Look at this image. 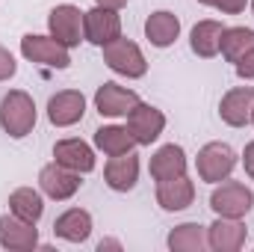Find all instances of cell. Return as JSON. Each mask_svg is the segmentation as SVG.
I'll return each mask as SVG.
<instances>
[{
  "label": "cell",
  "instance_id": "6da1fadb",
  "mask_svg": "<svg viewBox=\"0 0 254 252\" xmlns=\"http://www.w3.org/2000/svg\"><path fill=\"white\" fill-rule=\"evenodd\" d=\"M0 127L15 139L27 136L36 127V104L24 89H12V92L3 95V101H0Z\"/></svg>",
  "mask_w": 254,
  "mask_h": 252
},
{
  "label": "cell",
  "instance_id": "7a4b0ae2",
  "mask_svg": "<svg viewBox=\"0 0 254 252\" xmlns=\"http://www.w3.org/2000/svg\"><path fill=\"white\" fill-rule=\"evenodd\" d=\"M198 178L207 181V184H219V181H228V175L234 172L237 166V151L228 145V142H207L201 151H198Z\"/></svg>",
  "mask_w": 254,
  "mask_h": 252
},
{
  "label": "cell",
  "instance_id": "3957f363",
  "mask_svg": "<svg viewBox=\"0 0 254 252\" xmlns=\"http://www.w3.org/2000/svg\"><path fill=\"white\" fill-rule=\"evenodd\" d=\"M83 33H86V42L104 48L122 36V15L113 6H95L83 12Z\"/></svg>",
  "mask_w": 254,
  "mask_h": 252
},
{
  "label": "cell",
  "instance_id": "277c9868",
  "mask_svg": "<svg viewBox=\"0 0 254 252\" xmlns=\"http://www.w3.org/2000/svg\"><path fill=\"white\" fill-rule=\"evenodd\" d=\"M104 63L116 74H125V77H142L148 71V63H145L139 45L130 39H122V36L113 39L110 45H104Z\"/></svg>",
  "mask_w": 254,
  "mask_h": 252
},
{
  "label": "cell",
  "instance_id": "5b68a950",
  "mask_svg": "<svg viewBox=\"0 0 254 252\" xmlns=\"http://www.w3.org/2000/svg\"><path fill=\"white\" fill-rule=\"evenodd\" d=\"M252 205H254V193L240 181H228V184L216 187L213 196H210V208H213L216 217L240 220V217H246L252 211Z\"/></svg>",
  "mask_w": 254,
  "mask_h": 252
},
{
  "label": "cell",
  "instance_id": "8992f818",
  "mask_svg": "<svg viewBox=\"0 0 254 252\" xmlns=\"http://www.w3.org/2000/svg\"><path fill=\"white\" fill-rule=\"evenodd\" d=\"M21 54L30 60V63L48 65V68H68L71 57H68V48L63 42H57L54 36H24L21 39Z\"/></svg>",
  "mask_w": 254,
  "mask_h": 252
},
{
  "label": "cell",
  "instance_id": "52a82bcc",
  "mask_svg": "<svg viewBox=\"0 0 254 252\" xmlns=\"http://www.w3.org/2000/svg\"><path fill=\"white\" fill-rule=\"evenodd\" d=\"M48 27H51V36L57 42H63L65 48H74V45H80L86 39V33H83V12L77 6H71V3H63V6L51 9Z\"/></svg>",
  "mask_w": 254,
  "mask_h": 252
},
{
  "label": "cell",
  "instance_id": "ba28073f",
  "mask_svg": "<svg viewBox=\"0 0 254 252\" xmlns=\"http://www.w3.org/2000/svg\"><path fill=\"white\" fill-rule=\"evenodd\" d=\"M163 127H166L163 110H157V107H151V104H142V101H139V104L127 113V130L133 133L136 145H151V142L163 133Z\"/></svg>",
  "mask_w": 254,
  "mask_h": 252
},
{
  "label": "cell",
  "instance_id": "9c48e42d",
  "mask_svg": "<svg viewBox=\"0 0 254 252\" xmlns=\"http://www.w3.org/2000/svg\"><path fill=\"white\" fill-rule=\"evenodd\" d=\"M39 184H42V193L45 196H51L57 202H65V199H71L80 190V172H74V169H68V166L54 160V163L42 166Z\"/></svg>",
  "mask_w": 254,
  "mask_h": 252
},
{
  "label": "cell",
  "instance_id": "30bf717a",
  "mask_svg": "<svg viewBox=\"0 0 254 252\" xmlns=\"http://www.w3.org/2000/svg\"><path fill=\"white\" fill-rule=\"evenodd\" d=\"M0 247L12 252H27L39 247V232L36 223H24L15 214L0 217Z\"/></svg>",
  "mask_w": 254,
  "mask_h": 252
},
{
  "label": "cell",
  "instance_id": "8fae6325",
  "mask_svg": "<svg viewBox=\"0 0 254 252\" xmlns=\"http://www.w3.org/2000/svg\"><path fill=\"white\" fill-rule=\"evenodd\" d=\"M83 113H86V98L77 89H63V92H57L48 101V119H51V125H57V127L77 125L83 119Z\"/></svg>",
  "mask_w": 254,
  "mask_h": 252
},
{
  "label": "cell",
  "instance_id": "7c38bea8",
  "mask_svg": "<svg viewBox=\"0 0 254 252\" xmlns=\"http://www.w3.org/2000/svg\"><path fill=\"white\" fill-rule=\"evenodd\" d=\"M139 104V95L133 89H125L119 83H104L98 86L95 92V107L101 116H110V119H119V116H127L133 107Z\"/></svg>",
  "mask_w": 254,
  "mask_h": 252
},
{
  "label": "cell",
  "instance_id": "4fadbf2b",
  "mask_svg": "<svg viewBox=\"0 0 254 252\" xmlns=\"http://www.w3.org/2000/svg\"><path fill=\"white\" fill-rule=\"evenodd\" d=\"M252 110H254V86H237L231 89L222 104H219V116L222 122L231 127H243L252 122Z\"/></svg>",
  "mask_w": 254,
  "mask_h": 252
},
{
  "label": "cell",
  "instance_id": "5bb4252c",
  "mask_svg": "<svg viewBox=\"0 0 254 252\" xmlns=\"http://www.w3.org/2000/svg\"><path fill=\"white\" fill-rule=\"evenodd\" d=\"M246 244V226L231 217H219L207 229V247L216 252H237Z\"/></svg>",
  "mask_w": 254,
  "mask_h": 252
},
{
  "label": "cell",
  "instance_id": "9a60e30c",
  "mask_svg": "<svg viewBox=\"0 0 254 252\" xmlns=\"http://www.w3.org/2000/svg\"><path fill=\"white\" fill-rule=\"evenodd\" d=\"M104 181H107V187L116 190V193L133 190L136 181H139V157H136L133 151L110 157V163H107V169H104Z\"/></svg>",
  "mask_w": 254,
  "mask_h": 252
},
{
  "label": "cell",
  "instance_id": "2e32d148",
  "mask_svg": "<svg viewBox=\"0 0 254 252\" xmlns=\"http://www.w3.org/2000/svg\"><path fill=\"white\" fill-rule=\"evenodd\" d=\"M54 160L57 163H63L68 169H74V172H92L95 169V151L83 142V139H60L57 145H54Z\"/></svg>",
  "mask_w": 254,
  "mask_h": 252
},
{
  "label": "cell",
  "instance_id": "e0dca14e",
  "mask_svg": "<svg viewBox=\"0 0 254 252\" xmlns=\"http://www.w3.org/2000/svg\"><path fill=\"white\" fill-rule=\"evenodd\" d=\"M178 175H187V154H184L181 145L169 142V145L154 151V157H151V178L154 181H169V178H178Z\"/></svg>",
  "mask_w": 254,
  "mask_h": 252
},
{
  "label": "cell",
  "instance_id": "ac0fdd59",
  "mask_svg": "<svg viewBox=\"0 0 254 252\" xmlns=\"http://www.w3.org/2000/svg\"><path fill=\"white\" fill-rule=\"evenodd\" d=\"M195 199V184L187 175L169 178V181H157V202L163 211H184L190 208Z\"/></svg>",
  "mask_w": 254,
  "mask_h": 252
},
{
  "label": "cell",
  "instance_id": "d6986e66",
  "mask_svg": "<svg viewBox=\"0 0 254 252\" xmlns=\"http://www.w3.org/2000/svg\"><path fill=\"white\" fill-rule=\"evenodd\" d=\"M145 36H148V42H151L154 48H169V45H175L178 36H181V21H178V15L169 12V9H160V12L148 15V21H145Z\"/></svg>",
  "mask_w": 254,
  "mask_h": 252
},
{
  "label": "cell",
  "instance_id": "ffe728a7",
  "mask_svg": "<svg viewBox=\"0 0 254 252\" xmlns=\"http://www.w3.org/2000/svg\"><path fill=\"white\" fill-rule=\"evenodd\" d=\"M54 235L63 238V241H68V244H83V241H89V235H92V217H89V211L71 208V211L60 214L57 223H54Z\"/></svg>",
  "mask_w": 254,
  "mask_h": 252
},
{
  "label": "cell",
  "instance_id": "44dd1931",
  "mask_svg": "<svg viewBox=\"0 0 254 252\" xmlns=\"http://www.w3.org/2000/svg\"><path fill=\"white\" fill-rule=\"evenodd\" d=\"M222 33H225V27H222L219 21H213V18H207V21H198V24L192 27V36H190L192 51H195L198 57H204V60L216 57V54H219Z\"/></svg>",
  "mask_w": 254,
  "mask_h": 252
},
{
  "label": "cell",
  "instance_id": "7402d4cb",
  "mask_svg": "<svg viewBox=\"0 0 254 252\" xmlns=\"http://www.w3.org/2000/svg\"><path fill=\"white\" fill-rule=\"evenodd\" d=\"M9 214H15L24 223H39L45 214V202L33 187H18L9 196Z\"/></svg>",
  "mask_w": 254,
  "mask_h": 252
},
{
  "label": "cell",
  "instance_id": "603a6c76",
  "mask_svg": "<svg viewBox=\"0 0 254 252\" xmlns=\"http://www.w3.org/2000/svg\"><path fill=\"white\" fill-rule=\"evenodd\" d=\"M95 145H98L104 154L116 157V154H127V151H133L136 139H133V133H130L127 127L107 125V127H98V130H95Z\"/></svg>",
  "mask_w": 254,
  "mask_h": 252
},
{
  "label": "cell",
  "instance_id": "cb8c5ba5",
  "mask_svg": "<svg viewBox=\"0 0 254 252\" xmlns=\"http://www.w3.org/2000/svg\"><path fill=\"white\" fill-rule=\"evenodd\" d=\"M252 48H254V30H249V27H225L222 42H219V51H222V57L228 63H237Z\"/></svg>",
  "mask_w": 254,
  "mask_h": 252
},
{
  "label": "cell",
  "instance_id": "d4e9b609",
  "mask_svg": "<svg viewBox=\"0 0 254 252\" xmlns=\"http://www.w3.org/2000/svg\"><path fill=\"white\" fill-rule=\"evenodd\" d=\"M204 247H207V229L198 223H184L169 235L172 252H201Z\"/></svg>",
  "mask_w": 254,
  "mask_h": 252
},
{
  "label": "cell",
  "instance_id": "484cf974",
  "mask_svg": "<svg viewBox=\"0 0 254 252\" xmlns=\"http://www.w3.org/2000/svg\"><path fill=\"white\" fill-rule=\"evenodd\" d=\"M198 3L213 6V9H219V12H225V15H240V12L246 9V0H198Z\"/></svg>",
  "mask_w": 254,
  "mask_h": 252
},
{
  "label": "cell",
  "instance_id": "4316f807",
  "mask_svg": "<svg viewBox=\"0 0 254 252\" xmlns=\"http://www.w3.org/2000/svg\"><path fill=\"white\" fill-rule=\"evenodd\" d=\"M234 68H237V74H240L243 80H254V48L246 51V54L234 63Z\"/></svg>",
  "mask_w": 254,
  "mask_h": 252
},
{
  "label": "cell",
  "instance_id": "83f0119b",
  "mask_svg": "<svg viewBox=\"0 0 254 252\" xmlns=\"http://www.w3.org/2000/svg\"><path fill=\"white\" fill-rule=\"evenodd\" d=\"M15 71H18V63H15V57H12L6 48H0V80H9Z\"/></svg>",
  "mask_w": 254,
  "mask_h": 252
},
{
  "label": "cell",
  "instance_id": "f1b7e54d",
  "mask_svg": "<svg viewBox=\"0 0 254 252\" xmlns=\"http://www.w3.org/2000/svg\"><path fill=\"white\" fill-rule=\"evenodd\" d=\"M243 166H246L249 178L254 181V142H249V145H246V151H243Z\"/></svg>",
  "mask_w": 254,
  "mask_h": 252
},
{
  "label": "cell",
  "instance_id": "f546056e",
  "mask_svg": "<svg viewBox=\"0 0 254 252\" xmlns=\"http://www.w3.org/2000/svg\"><path fill=\"white\" fill-rule=\"evenodd\" d=\"M98 250L104 252V250H122V244H119V241H101V244H98Z\"/></svg>",
  "mask_w": 254,
  "mask_h": 252
},
{
  "label": "cell",
  "instance_id": "4dcf8cb0",
  "mask_svg": "<svg viewBox=\"0 0 254 252\" xmlns=\"http://www.w3.org/2000/svg\"><path fill=\"white\" fill-rule=\"evenodd\" d=\"M127 0H98V6H113V9H119V6H125Z\"/></svg>",
  "mask_w": 254,
  "mask_h": 252
},
{
  "label": "cell",
  "instance_id": "1f68e13d",
  "mask_svg": "<svg viewBox=\"0 0 254 252\" xmlns=\"http://www.w3.org/2000/svg\"><path fill=\"white\" fill-rule=\"evenodd\" d=\"M252 125H254V110H252Z\"/></svg>",
  "mask_w": 254,
  "mask_h": 252
},
{
  "label": "cell",
  "instance_id": "d6a6232c",
  "mask_svg": "<svg viewBox=\"0 0 254 252\" xmlns=\"http://www.w3.org/2000/svg\"><path fill=\"white\" fill-rule=\"evenodd\" d=\"M252 12H254V0H252Z\"/></svg>",
  "mask_w": 254,
  "mask_h": 252
}]
</instances>
